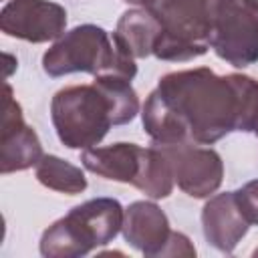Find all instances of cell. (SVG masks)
Here are the masks:
<instances>
[{
  "label": "cell",
  "mask_w": 258,
  "mask_h": 258,
  "mask_svg": "<svg viewBox=\"0 0 258 258\" xmlns=\"http://www.w3.org/2000/svg\"><path fill=\"white\" fill-rule=\"evenodd\" d=\"M127 4H133V6H139V8H151L157 0H123Z\"/></svg>",
  "instance_id": "19"
},
{
  "label": "cell",
  "mask_w": 258,
  "mask_h": 258,
  "mask_svg": "<svg viewBox=\"0 0 258 258\" xmlns=\"http://www.w3.org/2000/svg\"><path fill=\"white\" fill-rule=\"evenodd\" d=\"M234 194H236V202H238L242 214L246 216V220L250 222V226H258V179L244 183Z\"/></svg>",
  "instance_id": "17"
},
{
  "label": "cell",
  "mask_w": 258,
  "mask_h": 258,
  "mask_svg": "<svg viewBox=\"0 0 258 258\" xmlns=\"http://www.w3.org/2000/svg\"><path fill=\"white\" fill-rule=\"evenodd\" d=\"M169 155L177 187L196 200H208L224 181V161L212 147L196 143L161 145Z\"/></svg>",
  "instance_id": "7"
},
{
  "label": "cell",
  "mask_w": 258,
  "mask_h": 258,
  "mask_svg": "<svg viewBox=\"0 0 258 258\" xmlns=\"http://www.w3.org/2000/svg\"><path fill=\"white\" fill-rule=\"evenodd\" d=\"M50 121L58 141L69 149L99 145L115 125L109 97L95 85H71L54 93Z\"/></svg>",
  "instance_id": "3"
},
{
  "label": "cell",
  "mask_w": 258,
  "mask_h": 258,
  "mask_svg": "<svg viewBox=\"0 0 258 258\" xmlns=\"http://www.w3.org/2000/svg\"><path fill=\"white\" fill-rule=\"evenodd\" d=\"M42 71L48 77L89 73L93 77L115 75L129 81L137 75L135 58L117 46L113 34L97 24H79L67 30L42 54Z\"/></svg>",
  "instance_id": "2"
},
{
  "label": "cell",
  "mask_w": 258,
  "mask_h": 258,
  "mask_svg": "<svg viewBox=\"0 0 258 258\" xmlns=\"http://www.w3.org/2000/svg\"><path fill=\"white\" fill-rule=\"evenodd\" d=\"M141 123L155 145L224 139L240 125V73L198 67L163 75L141 107Z\"/></svg>",
  "instance_id": "1"
},
{
  "label": "cell",
  "mask_w": 258,
  "mask_h": 258,
  "mask_svg": "<svg viewBox=\"0 0 258 258\" xmlns=\"http://www.w3.org/2000/svg\"><path fill=\"white\" fill-rule=\"evenodd\" d=\"M93 83L109 97V101L113 105L115 125H127L137 117L141 103H139V95L133 89L129 79L115 77V75H103V77H95Z\"/></svg>",
  "instance_id": "15"
},
{
  "label": "cell",
  "mask_w": 258,
  "mask_h": 258,
  "mask_svg": "<svg viewBox=\"0 0 258 258\" xmlns=\"http://www.w3.org/2000/svg\"><path fill=\"white\" fill-rule=\"evenodd\" d=\"M4 115H2V147H0V171L14 173L28 167H36L42 159V143L36 131L24 121L20 103L12 97V89L4 87Z\"/></svg>",
  "instance_id": "8"
},
{
  "label": "cell",
  "mask_w": 258,
  "mask_h": 258,
  "mask_svg": "<svg viewBox=\"0 0 258 258\" xmlns=\"http://www.w3.org/2000/svg\"><path fill=\"white\" fill-rule=\"evenodd\" d=\"M34 175L44 187L58 191V194L77 196L87 189L85 171L79 165H75L58 155H52V153L42 155V159L36 163Z\"/></svg>",
  "instance_id": "14"
},
{
  "label": "cell",
  "mask_w": 258,
  "mask_h": 258,
  "mask_svg": "<svg viewBox=\"0 0 258 258\" xmlns=\"http://www.w3.org/2000/svg\"><path fill=\"white\" fill-rule=\"evenodd\" d=\"M161 34V22L153 8H131L117 20L113 40L121 50L133 58H147L153 54L155 42Z\"/></svg>",
  "instance_id": "13"
},
{
  "label": "cell",
  "mask_w": 258,
  "mask_h": 258,
  "mask_svg": "<svg viewBox=\"0 0 258 258\" xmlns=\"http://www.w3.org/2000/svg\"><path fill=\"white\" fill-rule=\"evenodd\" d=\"M0 30L34 44L58 40L67 32V10L50 0H4Z\"/></svg>",
  "instance_id": "6"
},
{
  "label": "cell",
  "mask_w": 258,
  "mask_h": 258,
  "mask_svg": "<svg viewBox=\"0 0 258 258\" xmlns=\"http://www.w3.org/2000/svg\"><path fill=\"white\" fill-rule=\"evenodd\" d=\"M169 256H196V248L189 242V238L181 232H171L169 242L161 254V258H169Z\"/></svg>",
  "instance_id": "18"
},
{
  "label": "cell",
  "mask_w": 258,
  "mask_h": 258,
  "mask_svg": "<svg viewBox=\"0 0 258 258\" xmlns=\"http://www.w3.org/2000/svg\"><path fill=\"white\" fill-rule=\"evenodd\" d=\"M151 8L161 22L155 58L185 62L208 52L216 0H157Z\"/></svg>",
  "instance_id": "4"
},
{
  "label": "cell",
  "mask_w": 258,
  "mask_h": 258,
  "mask_svg": "<svg viewBox=\"0 0 258 258\" xmlns=\"http://www.w3.org/2000/svg\"><path fill=\"white\" fill-rule=\"evenodd\" d=\"M145 149L147 147L125 141L103 147H91V149H83L81 163L87 171L97 173L99 177L119 183H129L135 187L143 169Z\"/></svg>",
  "instance_id": "11"
},
{
  "label": "cell",
  "mask_w": 258,
  "mask_h": 258,
  "mask_svg": "<svg viewBox=\"0 0 258 258\" xmlns=\"http://www.w3.org/2000/svg\"><path fill=\"white\" fill-rule=\"evenodd\" d=\"M252 256H254V258H258V248H256V250L252 252Z\"/></svg>",
  "instance_id": "20"
},
{
  "label": "cell",
  "mask_w": 258,
  "mask_h": 258,
  "mask_svg": "<svg viewBox=\"0 0 258 258\" xmlns=\"http://www.w3.org/2000/svg\"><path fill=\"white\" fill-rule=\"evenodd\" d=\"M171 232L165 212L155 202L137 200L125 208L121 234L125 242L143 256L161 258Z\"/></svg>",
  "instance_id": "9"
},
{
  "label": "cell",
  "mask_w": 258,
  "mask_h": 258,
  "mask_svg": "<svg viewBox=\"0 0 258 258\" xmlns=\"http://www.w3.org/2000/svg\"><path fill=\"white\" fill-rule=\"evenodd\" d=\"M238 131L258 137V79L240 73V125Z\"/></svg>",
  "instance_id": "16"
},
{
  "label": "cell",
  "mask_w": 258,
  "mask_h": 258,
  "mask_svg": "<svg viewBox=\"0 0 258 258\" xmlns=\"http://www.w3.org/2000/svg\"><path fill=\"white\" fill-rule=\"evenodd\" d=\"M210 48L236 69L258 62V0H216Z\"/></svg>",
  "instance_id": "5"
},
{
  "label": "cell",
  "mask_w": 258,
  "mask_h": 258,
  "mask_svg": "<svg viewBox=\"0 0 258 258\" xmlns=\"http://www.w3.org/2000/svg\"><path fill=\"white\" fill-rule=\"evenodd\" d=\"M99 248L93 228L71 208L40 236L38 250L44 258H81Z\"/></svg>",
  "instance_id": "12"
},
{
  "label": "cell",
  "mask_w": 258,
  "mask_h": 258,
  "mask_svg": "<svg viewBox=\"0 0 258 258\" xmlns=\"http://www.w3.org/2000/svg\"><path fill=\"white\" fill-rule=\"evenodd\" d=\"M202 230L210 246L224 254H232L250 230V222L242 214L236 194L222 191L210 196L202 208Z\"/></svg>",
  "instance_id": "10"
}]
</instances>
